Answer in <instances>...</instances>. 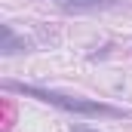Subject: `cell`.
<instances>
[{
	"mask_svg": "<svg viewBox=\"0 0 132 132\" xmlns=\"http://www.w3.org/2000/svg\"><path fill=\"white\" fill-rule=\"evenodd\" d=\"M3 89L22 92L28 98H37V101H43V104H55L62 111L83 114V117H123L126 114V111H120L114 104H104V101H89V98H80V95H68V92L43 89V86H31V83H19V80H3Z\"/></svg>",
	"mask_w": 132,
	"mask_h": 132,
	"instance_id": "1",
	"label": "cell"
},
{
	"mask_svg": "<svg viewBox=\"0 0 132 132\" xmlns=\"http://www.w3.org/2000/svg\"><path fill=\"white\" fill-rule=\"evenodd\" d=\"M62 9H74V12H98V9H114L117 0H52Z\"/></svg>",
	"mask_w": 132,
	"mask_h": 132,
	"instance_id": "2",
	"label": "cell"
},
{
	"mask_svg": "<svg viewBox=\"0 0 132 132\" xmlns=\"http://www.w3.org/2000/svg\"><path fill=\"white\" fill-rule=\"evenodd\" d=\"M25 46H28L25 40H19V37L12 34L9 25H3V46H0V52H3V55H12V52H19V49H25Z\"/></svg>",
	"mask_w": 132,
	"mask_h": 132,
	"instance_id": "3",
	"label": "cell"
},
{
	"mask_svg": "<svg viewBox=\"0 0 132 132\" xmlns=\"http://www.w3.org/2000/svg\"><path fill=\"white\" fill-rule=\"evenodd\" d=\"M74 132H95V129H86V126H74Z\"/></svg>",
	"mask_w": 132,
	"mask_h": 132,
	"instance_id": "4",
	"label": "cell"
}]
</instances>
